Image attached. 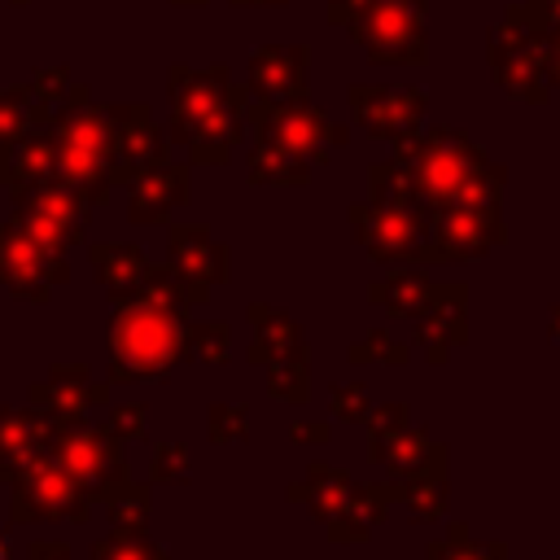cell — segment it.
<instances>
[{"label": "cell", "instance_id": "22", "mask_svg": "<svg viewBox=\"0 0 560 560\" xmlns=\"http://www.w3.org/2000/svg\"><path fill=\"white\" fill-rule=\"evenodd\" d=\"M249 96H306V48L302 44H262L249 57Z\"/></svg>", "mask_w": 560, "mask_h": 560}, {"label": "cell", "instance_id": "21", "mask_svg": "<svg viewBox=\"0 0 560 560\" xmlns=\"http://www.w3.org/2000/svg\"><path fill=\"white\" fill-rule=\"evenodd\" d=\"M398 503V481H363L350 490V499L324 521L328 525V542H368L372 529L385 521V512Z\"/></svg>", "mask_w": 560, "mask_h": 560}, {"label": "cell", "instance_id": "8", "mask_svg": "<svg viewBox=\"0 0 560 560\" xmlns=\"http://www.w3.org/2000/svg\"><path fill=\"white\" fill-rule=\"evenodd\" d=\"M92 499L88 490L52 459H35L31 468H22L9 481V525H35V521H70V525H88L92 516Z\"/></svg>", "mask_w": 560, "mask_h": 560}, {"label": "cell", "instance_id": "32", "mask_svg": "<svg viewBox=\"0 0 560 560\" xmlns=\"http://www.w3.org/2000/svg\"><path fill=\"white\" fill-rule=\"evenodd\" d=\"M105 512H109V529L114 534H149V512H153V490L144 481H122L105 494Z\"/></svg>", "mask_w": 560, "mask_h": 560}, {"label": "cell", "instance_id": "19", "mask_svg": "<svg viewBox=\"0 0 560 560\" xmlns=\"http://www.w3.org/2000/svg\"><path fill=\"white\" fill-rule=\"evenodd\" d=\"M127 219L140 223V228H153V223H166L171 210L188 206L192 197V171L184 162H158L149 171H140L131 184H127Z\"/></svg>", "mask_w": 560, "mask_h": 560}, {"label": "cell", "instance_id": "43", "mask_svg": "<svg viewBox=\"0 0 560 560\" xmlns=\"http://www.w3.org/2000/svg\"><path fill=\"white\" fill-rule=\"evenodd\" d=\"M411 420V407L407 402H381V407H372L368 411V438H381V433H394V429H402Z\"/></svg>", "mask_w": 560, "mask_h": 560}, {"label": "cell", "instance_id": "17", "mask_svg": "<svg viewBox=\"0 0 560 560\" xmlns=\"http://www.w3.org/2000/svg\"><path fill=\"white\" fill-rule=\"evenodd\" d=\"M416 324V346L433 368L451 359L455 346L468 341V284H433L429 302L420 306Z\"/></svg>", "mask_w": 560, "mask_h": 560}, {"label": "cell", "instance_id": "7", "mask_svg": "<svg viewBox=\"0 0 560 560\" xmlns=\"http://www.w3.org/2000/svg\"><path fill=\"white\" fill-rule=\"evenodd\" d=\"M429 0H363L346 31L376 66H424L429 35H424Z\"/></svg>", "mask_w": 560, "mask_h": 560}, {"label": "cell", "instance_id": "38", "mask_svg": "<svg viewBox=\"0 0 560 560\" xmlns=\"http://www.w3.org/2000/svg\"><path fill=\"white\" fill-rule=\"evenodd\" d=\"M192 477L188 442H153L149 455V486H184Z\"/></svg>", "mask_w": 560, "mask_h": 560}, {"label": "cell", "instance_id": "2", "mask_svg": "<svg viewBox=\"0 0 560 560\" xmlns=\"http://www.w3.org/2000/svg\"><path fill=\"white\" fill-rule=\"evenodd\" d=\"M394 158L411 171L416 192L429 210L438 206H503L508 171L490 162L481 144H472L455 127H420L411 136L389 140Z\"/></svg>", "mask_w": 560, "mask_h": 560}, {"label": "cell", "instance_id": "25", "mask_svg": "<svg viewBox=\"0 0 560 560\" xmlns=\"http://www.w3.org/2000/svg\"><path fill=\"white\" fill-rule=\"evenodd\" d=\"M398 503L416 516V521H442L446 503H451V451L446 442L433 451V459L407 477H398Z\"/></svg>", "mask_w": 560, "mask_h": 560}, {"label": "cell", "instance_id": "3", "mask_svg": "<svg viewBox=\"0 0 560 560\" xmlns=\"http://www.w3.org/2000/svg\"><path fill=\"white\" fill-rule=\"evenodd\" d=\"M166 92H171V127L166 140L184 144L192 162L201 166H223L232 158V149L245 140V88L232 83L228 66H171L166 74Z\"/></svg>", "mask_w": 560, "mask_h": 560}, {"label": "cell", "instance_id": "36", "mask_svg": "<svg viewBox=\"0 0 560 560\" xmlns=\"http://www.w3.org/2000/svg\"><path fill=\"white\" fill-rule=\"evenodd\" d=\"M188 350H192V359L206 363V368L232 363V324H228V319H201V324H192Z\"/></svg>", "mask_w": 560, "mask_h": 560}, {"label": "cell", "instance_id": "50", "mask_svg": "<svg viewBox=\"0 0 560 560\" xmlns=\"http://www.w3.org/2000/svg\"><path fill=\"white\" fill-rule=\"evenodd\" d=\"M547 337H551V341H560V302L547 311Z\"/></svg>", "mask_w": 560, "mask_h": 560}, {"label": "cell", "instance_id": "20", "mask_svg": "<svg viewBox=\"0 0 560 560\" xmlns=\"http://www.w3.org/2000/svg\"><path fill=\"white\" fill-rule=\"evenodd\" d=\"M57 424L39 407H0V481H13L22 468L52 451Z\"/></svg>", "mask_w": 560, "mask_h": 560}, {"label": "cell", "instance_id": "9", "mask_svg": "<svg viewBox=\"0 0 560 560\" xmlns=\"http://www.w3.org/2000/svg\"><path fill=\"white\" fill-rule=\"evenodd\" d=\"M508 241L503 206H438L429 210V236L420 249V267L433 262H472Z\"/></svg>", "mask_w": 560, "mask_h": 560}, {"label": "cell", "instance_id": "48", "mask_svg": "<svg viewBox=\"0 0 560 560\" xmlns=\"http://www.w3.org/2000/svg\"><path fill=\"white\" fill-rule=\"evenodd\" d=\"M359 4H363V0H328V22L346 26V22H350V13H354Z\"/></svg>", "mask_w": 560, "mask_h": 560}, {"label": "cell", "instance_id": "28", "mask_svg": "<svg viewBox=\"0 0 560 560\" xmlns=\"http://www.w3.org/2000/svg\"><path fill=\"white\" fill-rule=\"evenodd\" d=\"M442 442L420 424H402V429H394V433H381V438H368V459L372 464H381L394 481L398 477H407V472H416V468H424L429 459H433V451H438Z\"/></svg>", "mask_w": 560, "mask_h": 560}, {"label": "cell", "instance_id": "37", "mask_svg": "<svg viewBox=\"0 0 560 560\" xmlns=\"http://www.w3.org/2000/svg\"><path fill=\"white\" fill-rule=\"evenodd\" d=\"M346 359H350L354 368H363V363H389V368H402V363L411 359V346L398 341V337H389L385 328H372L363 341L346 346Z\"/></svg>", "mask_w": 560, "mask_h": 560}, {"label": "cell", "instance_id": "49", "mask_svg": "<svg viewBox=\"0 0 560 560\" xmlns=\"http://www.w3.org/2000/svg\"><path fill=\"white\" fill-rule=\"evenodd\" d=\"M547 44H551V79L560 88V31H547Z\"/></svg>", "mask_w": 560, "mask_h": 560}, {"label": "cell", "instance_id": "15", "mask_svg": "<svg viewBox=\"0 0 560 560\" xmlns=\"http://www.w3.org/2000/svg\"><path fill=\"white\" fill-rule=\"evenodd\" d=\"M346 101H350L354 122L376 140H398V136L420 131L424 109H429V96L407 83H350Z\"/></svg>", "mask_w": 560, "mask_h": 560}, {"label": "cell", "instance_id": "51", "mask_svg": "<svg viewBox=\"0 0 560 560\" xmlns=\"http://www.w3.org/2000/svg\"><path fill=\"white\" fill-rule=\"evenodd\" d=\"M232 4H284V0H232Z\"/></svg>", "mask_w": 560, "mask_h": 560}, {"label": "cell", "instance_id": "29", "mask_svg": "<svg viewBox=\"0 0 560 560\" xmlns=\"http://www.w3.org/2000/svg\"><path fill=\"white\" fill-rule=\"evenodd\" d=\"M350 490H354V481H350V472L346 468H337V464H324V459H311V468H306V477L302 481H293L289 490H284V499L289 503H302L319 525L350 499Z\"/></svg>", "mask_w": 560, "mask_h": 560}, {"label": "cell", "instance_id": "40", "mask_svg": "<svg viewBox=\"0 0 560 560\" xmlns=\"http://www.w3.org/2000/svg\"><path fill=\"white\" fill-rule=\"evenodd\" d=\"M153 542H149V534H105V538H96L92 542V556L88 560H153Z\"/></svg>", "mask_w": 560, "mask_h": 560}, {"label": "cell", "instance_id": "46", "mask_svg": "<svg viewBox=\"0 0 560 560\" xmlns=\"http://www.w3.org/2000/svg\"><path fill=\"white\" fill-rule=\"evenodd\" d=\"M26 560H74V556H70V542L61 538H35L26 547Z\"/></svg>", "mask_w": 560, "mask_h": 560}, {"label": "cell", "instance_id": "41", "mask_svg": "<svg viewBox=\"0 0 560 560\" xmlns=\"http://www.w3.org/2000/svg\"><path fill=\"white\" fill-rule=\"evenodd\" d=\"M368 411H372V402H368V385H363V381L332 385V394H328V416H332V420H341V424H363Z\"/></svg>", "mask_w": 560, "mask_h": 560}, {"label": "cell", "instance_id": "33", "mask_svg": "<svg viewBox=\"0 0 560 560\" xmlns=\"http://www.w3.org/2000/svg\"><path fill=\"white\" fill-rule=\"evenodd\" d=\"M424 556L429 560H508V542H499V538L481 542V538H472L468 521H451L446 534L424 547Z\"/></svg>", "mask_w": 560, "mask_h": 560}, {"label": "cell", "instance_id": "55", "mask_svg": "<svg viewBox=\"0 0 560 560\" xmlns=\"http://www.w3.org/2000/svg\"><path fill=\"white\" fill-rule=\"evenodd\" d=\"M13 4H26V0H13Z\"/></svg>", "mask_w": 560, "mask_h": 560}, {"label": "cell", "instance_id": "44", "mask_svg": "<svg viewBox=\"0 0 560 560\" xmlns=\"http://www.w3.org/2000/svg\"><path fill=\"white\" fill-rule=\"evenodd\" d=\"M31 92H35V101H44V105H57V101L70 92V70H61V66H52V70H35V79H31Z\"/></svg>", "mask_w": 560, "mask_h": 560}, {"label": "cell", "instance_id": "14", "mask_svg": "<svg viewBox=\"0 0 560 560\" xmlns=\"http://www.w3.org/2000/svg\"><path fill=\"white\" fill-rule=\"evenodd\" d=\"M166 267L188 293L192 306L210 302L214 284H228V245L210 236L206 223H171L166 232Z\"/></svg>", "mask_w": 560, "mask_h": 560}, {"label": "cell", "instance_id": "24", "mask_svg": "<svg viewBox=\"0 0 560 560\" xmlns=\"http://www.w3.org/2000/svg\"><path fill=\"white\" fill-rule=\"evenodd\" d=\"M88 262L96 271V284L109 293V302L131 298L144 284L149 267H153L149 254L131 241H96V245H88Z\"/></svg>", "mask_w": 560, "mask_h": 560}, {"label": "cell", "instance_id": "30", "mask_svg": "<svg viewBox=\"0 0 560 560\" xmlns=\"http://www.w3.org/2000/svg\"><path fill=\"white\" fill-rule=\"evenodd\" d=\"M52 118V105L35 101L31 83H18V88H0V184L9 175V153L18 149V140L35 127V122H48Z\"/></svg>", "mask_w": 560, "mask_h": 560}, {"label": "cell", "instance_id": "54", "mask_svg": "<svg viewBox=\"0 0 560 560\" xmlns=\"http://www.w3.org/2000/svg\"><path fill=\"white\" fill-rule=\"evenodd\" d=\"M175 4H206V0H175Z\"/></svg>", "mask_w": 560, "mask_h": 560}, {"label": "cell", "instance_id": "26", "mask_svg": "<svg viewBox=\"0 0 560 560\" xmlns=\"http://www.w3.org/2000/svg\"><path fill=\"white\" fill-rule=\"evenodd\" d=\"M52 179H57V136H52V118H48V122H35L9 153L4 188H9V197H18V192L52 184Z\"/></svg>", "mask_w": 560, "mask_h": 560}, {"label": "cell", "instance_id": "16", "mask_svg": "<svg viewBox=\"0 0 560 560\" xmlns=\"http://www.w3.org/2000/svg\"><path fill=\"white\" fill-rule=\"evenodd\" d=\"M109 402V381H92V368L83 359L48 363V376L31 385V407H39L57 429L83 424L92 407Z\"/></svg>", "mask_w": 560, "mask_h": 560}, {"label": "cell", "instance_id": "13", "mask_svg": "<svg viewBox=\"0 0 560 560\" xmlns=\"http://www.w3.org/2000/svg\"><path fill=\"white\" fill-rule=\"evenodd\" d=\"M13 219H18L31 236H39L44 245L70 249V245H79V241L88 236L92 201H88L79 188L52 179V184H39V188L18 192V197H13Z\"/></svg>", "mask_w": 560, "mask_h": 560}, {"label": "cell", "instance_id": "10", "mask_svg": "<svg viewBox=\"0 0 560 560\" xmlns=\"http://www.w3.org/2000/svg\"><path fill=\"white\" fill-rule=\"evenodd\" d=\"M48 455L88 490L92 503H105V494L131 477L127 455H122V442H118L105 424H88V420H83V424L57 429Z\"/></svg>", "mask_w": 560, "mask_h": 560}, {"label": "cell", "instance_id": "6", "mask_svg": "<svg viewBox=\"0 0 560 560\" xmlns=\"http://www.w3.org/2000/svg\"><path fill=\"white\" fill-rule=\"evenodd\" d=\"M245 122L254 131V140H271L298 158H306L311 166H324L332 158V149H341L350 140V131L341 122H332L324 109H315L306 96H254L245 105Z\"/></svg>", "mask_w": 560, "mask_h": 560}, {"label": "cell", "instance_id": "34", "mask_svg": "<svg viewBox=\"0 0 560 560\" xmlns=\"http://www.w3.org/2000/svg\"><path fill=\"white\" fill-rule=\"evenodd\" d=\"M368 201H381V206H424L420 192H416L411 171L398 158L368 166Z\"/></svg>", "mask_w": 560, "mask_h": 560}, {"label": "cell", "instance_id": "47", "mask_svg": "<svg viewBox=\"0 0 560 560\" xmlns=\"http://www.w3.org/2000/svg\"><path fill=\"white\" fill-rule=\"evenodd\" d=\"M525 9H529L547 31H560V0H525Z\"/></svg>", "mask_w": 560, "mask_h": 560}, {"label": "cell", "instance_id": "35", "mask_svg": "<svg viewBox=\"0 0 560 560\" xmlns=\"http://www.w3.org/2000/svg\"><path fill=\"white\" fill-rule=\"evenodd\" d=\"M267 394L276 402H311V359L306 354H289V359H276L267 363Z\"/></svg>", "mask_w": 560, "mask_h": 560}, {"label": "cell", "instance_id": "5", "mask_svg": "<svg viewBox=\"0 0 560 560\" xmlns=\"http://www.w3.org/2000/svg\"><path fill=\"white\" fill-rule=\"evenodd\" d=\"M486 61L494 83L525 101V105H547L551 101V44H547V26L521 4H508L503 18L486 31Z\"/></svg>", "mask_w": 560, "mask_h": 560}, {"label": "cell", "instance_id": "31", "mask_svg": "<svg viewBox=\"0 0 560 560\" xmlns=\"http://www.w3.org/2000/svg\"><path fill=\"white\" fill-rule=\"evenodd\" d=\"M311 162L271 144V140H254L249 149V184H276V188H302L311 179Z\"/></svg>", "mask_w": 560, "mask_h": 560}, {"label": "cell", "instance_id": "27", "mask_svg": "<svg viewBox=\"0 0 560 560\" xmlns=\"http://www.w3.org/2000/svg\"><path fill=\"white\" fill-rule=\"evenodd\" d=\"M429 293H433V280L420 262H398V267H389L385 280L368 284V302L381 306L389 319H416L420 306L429 302Z\"/></svg>", "mask_w": 560, "mask_h": 560}, {"label": "cell", "instance_id": "18", "mask_svg": "<svg viewBox=\"0 0 560 560\" xmlns=\"http://www.w3.org/2000/svg\"><path fill=\"white\" fill-rule=\"evenodd\" d=\"M114 118H118V171H114V188L118 184H131L140 171H149L158 162H171V140L162 136V127L153 122V109L144 101L114 105Z\"/></svg>", "mask_w": 560, "mask_h": 560}, {"label": "cell", "instance_id": "52", "mask_svg": "<svg viewBox=\"0 0 560 560\" xmlns=\"http://www.w3.org/2000/svg\"><path fill=\"white\" fill-rule=\"evenodd\" d=\"M0 560H13V556H9V538H4V534H0Z\"/></svg>", "mask_w": 560, "mask_h": 560}, {"label": "cell", "instance_id": "42", "mask_svg": "<svg viewBox=\"0 0 560 560\" xmlns=\"http://www.w3.org/2000/svg\"><path fill=\"white\" fill-rule=\"evenodd\" d=\"M105 429L118 442H136V438L149 433V407L144 402H114L109 416H105Z\"/></svg>", "mask_w": 560, "mask_h": 560}, {"label": "cell", "instance_id": "39", "mask_svg": "<svg viewBox=\"0 0 560 560\" xmlns=\"http://www.w3.org/2000/svg\"><path fill=\"white\" fill-rule=\"evenodd\" d=\"M206 438L210 442H241V438H249V407L245 402H210L206 407Z\"/></svg>", "mask_w": 560, "mask_h": 560}, {"label": "cell", "instance_id": "45", "mask_svg": "<svg viewBox=\"0 0 560 560\" xmlns=\"http://www.w3.org/2000/svg\"><path fill=\"white\" fill-rule=\"evenodd\" d=\"M332 438V424L328 420H293L289 424V442L293 446H324Z\"/></svg>", "mask_w": 560, "mask_h": 560}, {"label": "cell", "instance_id": "12", "mask_svg": "<svg viewBox=\"0 0 560 560\" xmlns=\"http://www.w3.org/2000/svg\"><path fill=\"white\" fill-rule=\"evenodd\" d=\"M359 245L372 262L398 267L420 262L424 236H429V206H381V201H354L346 210Z\"/></svg>", "mask_w": 560, "mask_h": 560}, {"label": "cell", "instance_id": "53", "mask_svg": "<svg viewBox=\"0 0 560 560\" xmlns=\"http://www.w3.org/2000/svg\"><path fill=\"white\" fill-rule=\"evenodd\" d=\"M153 560H171V556H166V551H162V547H158V551H153Z\"/></svg>", "mask_w": 560, "mask_h": 560}, {"label": "cell", "instance_id": "23", "mask_svg": "<svg viewBox=\"0 0 560 560\" xmlns=\"http://www.w3.org/2000/svg\"><path fill=\"white\" fill-rule=\"evenodd\" d=\"M245 315H249V328H254V341H249V354H245L249 363L267 368V363L289 359V354H306V337H302V328L289 311H280L271 302H249Z\"/></svg>", "mask_w": 560, "mask_h": 560}, {"label": "cell", "instance_id": "11", "mask_svg": "<svg viewBox=\"0 0 560 560\" xmlns=\"http://www.w3.org/2000/svg\"><path fill=\"white\" fill-rule=\"evenodd\" d=\"M70 280V258L66 249H52L44 245L39 236H31L18 219L0 223V284L22 298V302H35L44 306L52 298L57 284Z\"/></svg>", "mask_w": 560, "mask_h": 560}, {"label": "cell", "instance_id": "4", "mask_svg": "<svg viewBox=\"0 0 560 560\" xmlns=\"http://www.w3.org/2000/svg\"><path fill=\"white\" fill-rule=\"evenodd\" d=\"M52 136H57V179L79 188L92 210L109 201L114 171H118V118L114 105H96L83 83L52 105Z\"/></svg>", "mask_w": 560, "mask_h": 560}, {"label": "cell", "instance_id": "1", "mask_svg": "<svg viewBox=\"0 0 560 560\" xmlns=\"http://www.w3.org/2000/svg\"><path fill=\"white\" fill-rule=\"evenodd\" d=\"M192 302L171 276V267H149L144 284L131 298L114 302L109 315V385L127 381H153L175 372L179 363L192 359L188 350V319Z\"/></svg>", "mask_w": 560, "mask_h": 560}]
</instances>
